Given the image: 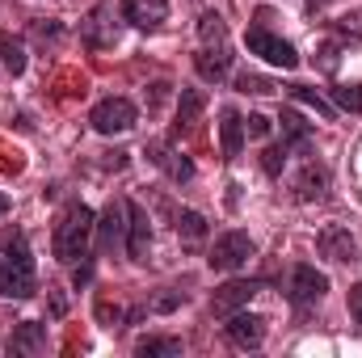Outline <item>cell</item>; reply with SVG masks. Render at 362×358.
<instances>
[{
	"label": "cell",
	"mask_w": 362,
	"mask_h": 358,
	"mask_svg": "<svg viewBox=\"0 0 362 358\" xmlns=\"http://www.w3.org/2000/svg\"><path fill=\"white\" fill-rule=\"evenodd\" d=\"M81 38H85V47H89V51H105V47H114V42H118L114 0H101L89 17H85V25H81Z\"/></svg>",
	"instance_id": "8"
},
{
	"label": "cell",
	"mask_w": 362,
	"mask_h": 358,
	"mask_svg": "<svg viewBox=\"0 0 362 358\" xmlns=\"http://www.w3.org/2000/svg\"><path fill=\"white\" fill-rule=\"evenodd\" d=\"M286 93H291L295 101H303V105H312V110H316L320 118H333V114H337V110H333V105H329V101H325V97H320L316 89H312V85H291Z\"/></svg>",
	"instance_id": "26"
},
{
	"label": "cell",
	"mask_w": 362,
	"mask_h": 358,
	"mask_svg": "<svg viewBox=\"0 0 362 358\" xmlns=\"http://www.w3.org/2000/svg\"><path fill=\"white\" fill-rule=\"evenodd\" d=\"M350 316H354V325H362V282L350 287Z\"/></svg>",
	"instance_id": "34"
},
{
	"label": "cell",
	"mask_w": 362,
	"mask_h": 358,
	"mask_svg": "<svg viewBox=\"0 0 362 358\" xmlns=\"http://www.w3.org/2000/svg\"><path fill=\"white\" fill-rule=\"evenodd\" d=\"M105 169H127V152H105Z\"/></svg>",
	"instance_id": "36"
},
{
	"label": "cell",
	"mask_w": 362,
	"mask_h": 358,
	"mask_svg": "<svg viewBox=\"0 0 362 358\" xmlns=\"http://www.w3.org/2000/svg\"><path fill=\"white\" fill-rule=\"evenodd\" d=\"M97 321H101L105 329H118L127 316H122V308H118V304H110V299H97Z\"/></svg>",
	"instance_id": "30"
},
{
	"label": "cell",
	"mask_w": 362,
	"mask_h": 358,
	"mask_svg": "<svg viewBox=\"0 0 362 358\" xmlns=\"http://www.w3.org/2000/svg\"><path fill=\"white\" fill-rule=\"evenodd\" d=\"M198 34H202V47H228V21L219 13H202Z\"/></svg>",
	"instance_id": "23"
},
{
	"label": "cell",
	"mask_w": 362,
	"mask_h": 358,
	"mask_svg": "<svg viewBox=\"0 0 362 358\" xmlns=\"http://www.w3.org/2000/svg\"><path fill=\"white\" fill-rule=\"evenodd\" d=\"M236 93H253V97H262V93H274V85L266 76H257V72H240L236 76Z\"/></svg>",
	"instance_id": "28"
},
{
	"label": "cell",
	"mask_w": 362,
	"mask_h": 358,
	"mask_svg": "<svg viewBox=\"0 0 362 358\" xmlns=\"http://www.w3.org/2000/svg\"><path fill=\"white\" fill-rule=\"evenodd\" d=\"M262 287H266L262 278H232L228 287H219V291L211 295V312H215V316H232V312H240Z\"/></svg>",
	"instance_id": "10"
},
{
	"label": "cell",
	"mask_w": 362,
	"mask_h": 358,
	"mask_svg": "<svg viewBox=\"0 0 362 358\" xmlns=\"http://www.w3.org/2000/svg\"><path fill=\"white\" fill-rule=\"evenodd\" d=\"M173 228H177V236L189 245V249H198V245L206 241V215H198V211H189V207H181L177 211Z\"/></svg>",
	"instance_id": "21"
},
{
	"label": "cell",
	"mask_w": 362,
	"mask_h": 358,
	"mask_svg": "<svg viewBox=\"0 0 362 358\" xmlns=\"http://www.w3.org/2000/svg\"><path fill=\"white\" fill-rule=\"evenodd\" d=\"M30 34H34V42L55 47V42H64V21H55V17H38V21L30 25Z\"/></svg>",
	"instance_id": "25"
},
{
	"label": "cell",
	"mask_w": 362,
	"mask_h": 358,
	"mask_svg": "<svg viewBox=\"0 0 362 358\" xmlns=\"http://www.w3.org/2000/svg\"><path fill=\"white\" fill-rule=\"evenodd\" d=\"M93 232H97V249L105 258L118 253L122 249V236H127V198H110L105 211H101V219L93 224Z\"/></svg>",
	"instance_id": "7"
},
{
	"label": "cell",
	"mask_w": 362,
	"mask_h": 358,
	"mask_svg": "<svg viewBox=\"0 0 362 358\" xmlns=\"http://www.w3.org/2000/svg\"><path fill=\"white\" fill-rule=\"evenodd\" d=\"M135 118H139V110H135V101H127V97H105V101L93 105V114H89V122H93L97 135H122V131L135 127Z\"/></svg>",
	"instance_id": "5"
},
{
	"label": "cell",
	"mask_w": 362,
	"mask_h": 358,
	"mask_svg": "<svg viewBox=\"0 0 362 358\" xmlns=\"http://www.w3.org/2000/svg\"><path fill=\"white\" fill-rule=\"evenodd\" d=\"M89 278H93V266H89V258H85V262L76 266V274H72V282H76V287H89Z\"/></svg>",
	"instance_id": "35"
},
{
	"label": "cell",
	"mask_w": 362,
	"mask_h": 358,
	"mask_svg": "<svg viewBox=\"0 0 362 358\" xmlns=\"http://www.w3.org/2000/svg\"><path fill=\"white\" fill-rule=\"evenodd\" d=\"M337 59H341V47H337V42H325V47H320V68H325V72H337Z\"/></svg>",
	"instance_id": "32"
},
{
	"label": "cell",
	"mask_w": 362,
	"mask_h": 358,
	"mask_svg": "<svg viewBox=\"0 0 362 358\" xmlns=\"http://www.w3.org/2000/svg\"><path fill=\"white\" fill-rule=\"evenodd\" d=\"M4 211H8V194H0V215H4Z\"/></svg>",
	"instance_id": "39"
},
{
	"label": "cell",
	"mask_w": 362,
	"mask_h": 358,
	"mask_svg": "<svg viewBox=\"0 0 362 358\" xmlns=\"http://www.w3.org/2000/svg\"><path fill=\"white\" fill-rule=\"evenodd\" d=\"M165 93H169V85H152V97H148V110H156V105L165 101Z\"/></svg>",
	"instance_id": "37"
},
{
	"label": "cell",
	"mask_w": 362,
	"mask_h": 358,
	"mask_svg": "<svg viewBox=\"0 0 362 358\" xmlns=\"http://www.w3.org/2000/svg\"><path fill=\"white\" fill-rule=\"evenodd\" d=\"M245 135H249V139H266V135H270V118H266V114H249V118H245Z\"/></svg>",
	"instance_id": "31"
},
{
	"label": "cell",
	"mask_w": 362,
	"mask_h": 358,
	"mask_svg": "<svg viewBox=\"0 0 362 358\" xmlns=\"http://www.w3.org/2000/svg\"><path fill=\"white\" fill-rule=\"evenodd\" d=\"M253 253H257V245H253V236H249V232H223V236L211 245L206 262H211V270H219V274H232V270L249 266V262H253Z\"/></svg>",
	"instance_id": "4"
},
{
	"label": "cell",
	"mask_w": 362,
	"mask_h": 358,
	"mask_svg": "<svg viewBox=\"0 0 362 358\" xmlns=\"http://www.w3.org/2000/svg\"><path fill=\"white\" fill-rule=\"evenodd\" d=\"M223 333H228V342L236 350H257L266 342V321L253 316V312H232L228 325H223Z\"/></svg>",
	"instance_id": "12"
},
{
	"label": "cell",
	"mask_w": 362,
	"mask_h": 358,
	"mask_svg": "<svg viewBox=\"0 0 362 358\" xmlns=\"http://www.w3.org/2000/svg\"><path fill=\"white\" fill-rule=\"evenodd\" d=\"M148 156H152V165H156V169H165L177 185H181V181H194V161H189V156H181L173 144H152V148H148Z\"/></svg>",
	"instance_id": "15"
},
{
	"label": "cell",
	"mask_w": 362,
	"mask_h": 358,
	"mask_svg": "<svg viewBox=\"0 0 362 358\" xmlns=\"http://www.w3.org/2000/svg\"><path fill=\"white\" fill-rule=\"evenodd\" d=\"M286 156H291V152H286L282 144H274V148H266V152H262V169H266L270 178H278V173L286 169Z\"/></svg>",
	"instance_id": "29"
},
{
	"label": "cell",
	"mask_w": 362,
	"mask_h": 358,
	"mask_svg": "<svg viewBox=\"0 0 362 358\" xmlns=\"http://www.w3.org/2000/svg\"><path fill=\"white\" fill-rule=\"evenodd\" d=\"M333 101H337V110L362 114V85H333Z\"/></svg>",
	"instance_id": "27"
},
{
	"label": "cell",
	"mask_w": 362,
	"mask_h": 358,
	"mask_svg": "<svg viewBox=\"0 0 362 358\" xmlns=\"http://www.w3.org/2000/svg\"><path fill=\"white\" fill-rule=\"evenodd\" d=\"M278 127H282V148H286V152H308V144H312V122H303V114L282 110V114H278Z\"/></svg>",
	"instance_id": "18"
},
{
	"label": "cell",
	"mask_w": 362,
	"mask_h": 358,
	"mask_svg": "<svg viewBox=\"0 0 362 358\" xmlns=\"http://www.w3.org/2000/svg\"><path fill=\"white\" fill-rule=\"evenodd\" d=\"M0 64L8 68V76L25 72V42L17 34H0Z\"/></svg>",
	"instance_id": "22"
},
{
	"label": "cell",
	"mask_w": 362,
	"mask_h": 358,
	"mask_svg": "<svg viewBox=\"0 0 362 358\" xmlns=\"http://www.w3.org/2000/svg\"><path fill=\"white\" fill-rule=\"evenodd\" d=\"M206 110V93L202 89H181L177 93V122H173V139H181L194 122H198V114Z\"/></svg>",
	"instance_id": "19"
},
{
	"label": "cell",
	"mask_w": 362,
	"mask_h": 358,
	"mask_svg": "<svg viewBox=\"0 0 362 358\" xmlns=\"http://www.w3.org/2000/svg\"><path fill=\"white\" fill-rule=\"evenodd\" d=\"M266 21H270V13H257V21L249 25V34H245L249 51H253V55H262V59L274 64V68H282V72H295V68H299V51H295L286 38H278Z\"/></svg>",
	"instance_id": "3"
},
{
	"label": "cell",
	"mask_w": 362,
	"mask_h": 358,
	"mask_svg": "<svg viewBox=\"0 0 362 358\" xmlns=\"http://www.w3.org/2000/svg\"><path fill=\"white\" fill-rule=\"evenodd\" d=\"M219 118H223V122H219V152H223V161H236L240 148H245V118H240L232 105H228Z\"/></svg>",
	"instance_id": "17"
},
{
	"label": "cell",
	"mask_w": 362,
	"mask_h": 358,
	"mask_svg": "<svg viewBox=\"0 0 362 358\" xmlns=\"http://www.w3.org/2000/svg\"><path fill=\"white\" fill-rule=\"evenodd\" d=\"M8 350L13 354H42L47 350V325H38V321L17 325L13 337H8Z\"/></svg>",
	"instance_id": "20"
},
{
	"label": "cell",
	"mask_w": 362,
	"mask_h": 358,
	"mask_svg": "<svg viewBox=\"0 0 362 358\" xmlns=\"http://www.w3.org/2000/svg\"><path fill=\"white\" fill-rule=\"evenodd\" d=\"M0 245L8 249V258H0V295H13V299L34 295V258H30L25 236L21 232H4Z\"/></svg>",
	"instance_id": "2"
},
{
	"label": "cell",
	"mask_w": 362,
	"mask_h": 358,
	"mask_svg": "<svg viewBox=\"0 0 362 358\" xmlns=\"http://www.w3.org/2000/svg\"><path fill=\"white\" fill-rule=\"evenodd\" d=\"M194 72H198L206 85L228 81V72H232V51H228V47H202V51L194 55Z\"/></svg>",
	"instance_id": "14"
},
{
	"label": "cell",
	"mask_w": 362,
	"mask_h": 358,
	"mask_svg": "<svg viewBox=\"0 0 362 358\" xmlns=\"http://www.w3.org/2000/svg\"><path fill=\"white\" fill-rule=\"evenodd\" d=\"M181 304H185V295H181V291H173V295L152 299V312H173V308H181Z\"/></svg>",
	"instance_id": "33"
},
{
	"label": "cell",
	"mask_w": 362,
	"mask_h": 358,
	"mask_svg": "<svg viewBox=\"0 0 362 358\" xmlns=\"http://www.w3.org/2000/svg\"><path fill=\"white\" fill-rule=\"evenodd\" d=\"M329 190V169L320 161H308L295 178V202H320Z\"/></svg>",
	"instance_id": "16"
},
{
	"label": "cell",
	"mask_w": 362,
	"mask_h": 358,
	"mask_svg": "<svg viewBox=\"0 0 362 358\" xmlns=\"http://www.w3.org/2000/svg\"><path fill=\"white\" fill-rule=\"evenodd\" d=\"M135 354L139 358H173V354H181V342L177 337H144V342H135Z\"/></svg>",
	"instance_id": "24"
},
{
	"label": "cell",
	"mask_w": 362,
	"mask_h": 358,
	"mask_svg": "<svg viewBox=\"0 0 362 358\" xmlns=\"http://www.w3.org/2000/svg\"><path fill=\"white\" fill-rule=\"evenodd\" d=\"M68 312V299L64 295H51V316H64Z\"/></svg>",
	"instance_id": "38"
},
{
	"label": "cell",
	"mask_w": 362,
	"mask_h": 358,
	"mask_svg": "<svg viewBox=\"0 0 362 358\" xmlns=\"http://www.w3.org/2000/svg\"><path fill=\"white\" fill-rule=\"evenodd\" d=\"M122 21L135 30H160L169 21V0H122Z\"/></svg>",
	"instance_id": "13"
},
{
	"label": "cell",
	"mask_w": 362,
	"mask_h": 358,
	"mask_svg": "<svg viewBox=\"0 0 362 358\" xmlns=\"http://www.w3.org/2000/svg\"><path fill=\"white\" fill-rule=\"evenodd\" d=\"M316 249H320V258H329V262H337V266H354V262H358V241H354V232L341 228V224H329V228L316 236Z\"/></svg>",
	"instance_id": "9"
},
{
	"label": "cell",
	"mask_w": 362,
	"mask_h": 358,
	"mask_svg": "<svg viewBox=\"0 0 362 358\" xmlns=\"http://www.w3.org/2000/svg\"><path fill=\"white\" fill-rule=\"evenodd\" d=\"M148 249H152V219L139 202L127 198V253H131V262H148Z\"/></svg>",
	"instance_id": "11"
},
{
	"label": "cell",
	"mask_w": 362,
	"mask_h": 358,
	"mask_svg": "<svg viewBox=\"0 0 362 358\" xmlns=\"http://www.w3.org/2000/svg\"><path fill=\"white\" fill-rule=\"evenodd\" d=\"M93 211L85 202H68L64 207V215H59V224H55V232H51V253H55V262H64V266H72V262H85L89 258V236H93Z\"/></svg>",
	"instance_id": "1"
},
{
	"label": "cell",
	"mask_w": 362,
	"mask_h": 358,
	"mask_svg": "<svg viewBox=\"0 0 362 358\" xmlns=\"http://www.w3.org/2000/svg\"><path fill=\"white\" fill-rule=\"evenodd\" d=\"M325 291H329V274H320L316 266H291L286 274V299L295 304V308H312V304H320L325 299Z\"/></svg>",
	"instance_id": "6"
}]
</instances>
